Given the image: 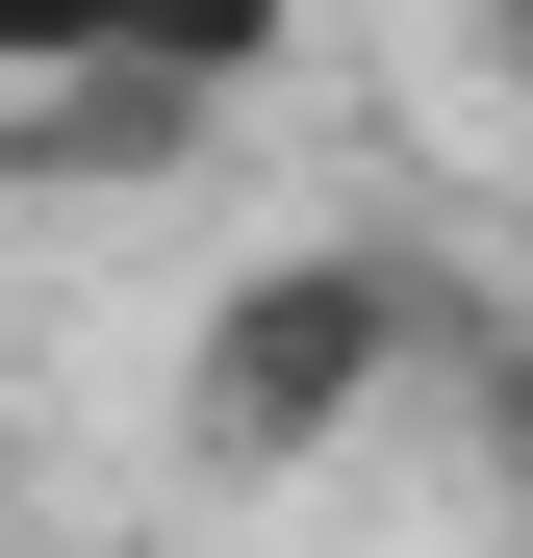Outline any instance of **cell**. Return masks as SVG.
<instances>
[{"mask_svg": "<svg viewBox=\"0 0 533 558\" xmlns=\"http://www.w3.org/2000/svg\"><path fill=\"white\" fill-rule=\"evenodd\" d=\"M407 355H432L407 254H229L204 330H178V457H204V483H330V457L407 407Z\"/></svg>", "mask_w": 533, "mask_h": 558, "instance_id": "1", "label": "cell"}, {"mask_svg": "<svg viewBox=\"0 0 533 558\" xmlns=\"http://www.w3.org/2000/svg\"><path fill=\"white\" fill-rule=\"evenodd\" d=\"M305 51V0H0V102H254Z\"/></svg>", "mask_w": 533, "mask_h": 558, "instance_id": "2", "label": "cell"}, {"mask_svg": "<svg viewBox=\"0 0 533 558\" xmlns=\"http://www.w3.org/2000/svg\"><path fill=\"white\" fill-rule=\"evenodd\" d=\"M508 51H533V0H508Z\"/></svg>", "mask_w": 533, "mask_h": 558, "instance_id": "3", "label": "cell"}]
</instances>
